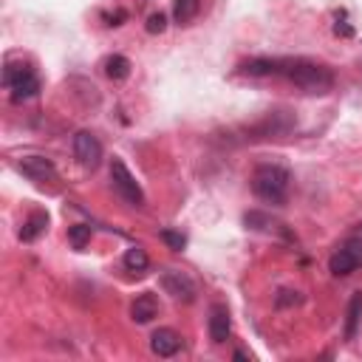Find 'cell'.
Here are the masks:
<instances>
[{"mask_svg":"<svg viewBox=\"0 0 362 362\" xmlns=\"http://www.w3.org/2000/svg\"><path fill=\"white\" fill-rule=\"evenodd\" d=\"M334 32H337V34H342V37H351V34H354V29H351V26H340V23L334 26Z\"/></svg>","mask_w":362,"mask_h":362,"instance_id":"obj_24","label":"cell"},{"mask_svg":"<svg viewBox=\"0 0 362 362\" xmlns=\"http://www.w3.org/2000/svg\"><path fill=\"white\" fill-rule=\"evenodd\" d=\"M227 337H230V312H227V306H212V312H209V340L215 345H221V342H227Z\"/></svg>","mask_w":362,"mask_h":362,"instance_id":"obj_13","label":"cell"},{"mask_svg":"<svg viewBox=\"0 0 362 362\" xmlns=\"http://www.w3.org/2000/svg\"><path fill=\"white\" fill-rule=\"evenodd\" d=\"M111 181H113V190L119 193V198L130 207H144V193H141V184L136 181V176L127 170V165L122 159H113L111 162Z\"/></svg>","mask_w":362,"mask_h":362,"instance_id":"obj_5","label":"cell"},{"mask_svg":"<svg viewBox=\"0 0 362 362\" xmlns=\"http://www.w3.org/2000/svg\"><path fill=\"white\" fill-rule=\"evenodd\" d=\"M130 317L136 320V323H151L153 317H159V300H156V295L153 292H144V295H139L136 300H133V306H130Z\"/></svg>","mask_w":362,"mask_h":362,"instance_id":"obj_12","label":"cell"},{"mask_svg":"<svg viewBox=\"0 0 362 362\" xmlns=\"http://www.w3.org/2000/svg\"><path fill=\"white\" fill-rule=\"evenodd\" d=\"M105 74H108L113 83L127 80V77H130V60H127V57H122V54L108 57V62H105Z\"/></svg>","mask_w":362,"mask_h":362,"instance_id":"obj_18","label":"cell"},{"mask_svg":"<svg viewBox=\"0 0 362 362\" xmlns=\"http://www.w3.org/2000/svg\"><path fill=\"white\" fill-rule=\"evenodd\" d=\"M159 238H162L173 252H181V249L187 246V238H184L181 232H176V230H162V232H159Z\"/></svg>","mask_w":362,"mask_h":362,"instance_id":"obj_21","label":"cell"},{"mask_svg":"<svg viewBox=\"0 0 362 362\" xmlns=\"http://www.w3.org/2000/svg\"><path fill=\"white\" fill-rule=\"evenodd\" d=\"M179 348H181V337H179L173 328H159V331H153V337H151V351H153L156 356H173V354H179Z\"/></svg>","mask_w":362,"mask_h":362,"instance_id":"obj_11","label":"cell"},{"mask_svg":"<svg viewBox=\"0 0 362 362\" xmlns=\"http://www.w3.org/2000/svg\"><path fill=\"white\" fill-rule=\"evenodd\" d=\"M105 20H108V26H122V20H127V12H113V15H105Z\"/></svg>","mask_w":362,"mask_h":362,"instance_id":"obj_23","label":"cell"},{"mask_svg":"<svg viewBox=\"0 0 362 362\" xmlns=\"http://www.w3.org/2000/svg\"><path fill=\"white\" fill-rule=\"evenodd\" d=\"M165 29H167V18H165L162 12H156V15L148 18V32H151V34H162Z\"/></svg>","mask_w":362,"mask_h":362,"instance_id":"obj_22","label":"cell"},{"mask_svg":"<svg viewBox=\"0 0 362 362\" xmlns=\"http://www.w3.org/2000/svg\"><path fill=\"white\" fill-rule=\"evenodd\" d=\"M303 303V295L298 288H280L277 298H274V306L277 309H292V306H300Z\"/></svg>","mask_w":362,"mask_h":362,"instance_id":"obj_19","label":"cell"},{"mask_svg":"<svg viewBox=\"0 0 362 362\" xmlns=\"http://www.w3.org/2000/svg\"><path fill=\"white\" fill-rule=\"evenodd\" d=\"M68 241H71V246H74V249H85L88 241H91V227H85V224L71 227L68 230Z\"/></svg>","mask_w":362,"mask_h":362,"instance_id":"obj_20","label":"cell"},{"mask_svg":"<svg viewBox=\"0 0 362 362\" xmlns=\"http://www.w3.org/2000/svg\"><path fill=\"white\" fill-rule=\"evenodd\" d=\"M328 269L334 277H348L356 269H362V241L351 238L342 246H337V252L328 258Z\"/></svg>","mask_w":362,"mask_h":362,"instance_id":"obj_6","label":"cell"},{"mask_svg":"<svg viewBox=\"0 0 362 362\" xmlns=\"http://www.w3.org/2000/svg\"><path fill=\"white\" fill-rule=\"evenodd\" d=\"M244 224H246L249 230H255V232H266V235H277V238H286V241H295L292 230H288L283 221L272 218L269 212H260V209H249V212L244 215Z\"/></svg>","mask_w":362,"mask_h":362,"instance_id":"obj_9","label":"cell"},{"mask_svg":"<svg viewBox=\"0 0 362 362\" xmlns=\"http://www.w3.org/2000/svg\"><path fill=\"white\" fill-rule=\"evenodd\" d=\"M359 320H362V292H356L348 303V314H345V340H354L356 337V328H359Z\"/></svg>","mask_w":362,"mask_h":362,"instance_id":"obj_15","label":"cell"},{"mask_svg":"<svg viewBox=\"0 0 362 362\" xmlns=\"http://www.w3.org/2000/svg\"><path fill=\"white\" fill-rule=\"evenodd\" d=\"M241 74L249 77H283L292 85H298L306 94H328L334 88V71L323 62L306 60V57H258L241 65Z\"/></svg>","mask_w":362,"mask_h":362,"instance_id":"obj_1","label":"cell"},{"mask_svg":"<svg viewBox=\"0 0 362 362\" xmlns=\"http://www.w3.org/2000/svg\"><path fill=\"white\" fill-rule=\"evenodd\" d=\"M162 286H165V292L179 303H193L195 300V283L190 280V274H184L179 269H165L162 272Z\"/></svg>","mask_w":362,"mask_h":362,"instance_id":"obj_8","label":"cell"},{"mask_svg":"<svg viewBox=\"0 0 362 362\" xmlns=\"http://www.w3.org/2000/svg\"><path fill=\"white\" fill-rule=\"evenodd\" d=\"M288 181H292V176H288L286 167H280V165H258L255 173H252V193L260 201L280 207L288 198Z\"/></svg>","mask_w":362,"mask_h":362,"instance_id":"obj_2","label":"cell"},{"mask_svg":"<svg viewBox=\"0 0 362 362\" xmlns=\"http://www.w3.org/2000/svg\"><path fill=\"white\" fill-rule=\"evenodd\" d=\"M46 227H48V215L46 212H32L29 218L23 221V227H20V241L23 244H32V241H37L43 232H46Z\"/></svg>","mask_w":362,"mask_h":362,"instance_id":"obj_14","label":"cell"},{"mask_svg":"<svg viewBox=\"0 0 362 362\" xmlns=\"http://www.w3.org/2000/svg\"><path fill=\"white\" fill-rule=\"evenodd\" d=\"M198 12H201V0H173V18L181 26L193 23Z\"/></svg>","mask_w":362,"mask_h":362,"instance_id":"obj_17","label":"cell"},{"mask_svg":"<svg viewBox=\"0 0 362 362\" xmlns=\"http://www.w3.org/2000/svg\"><path fill=\"white\" fill-rule=\"evenodd\" d=\"M74 156L83 167L88 170H97L99 162H102V141L91 133V130H80L74 136Z\"/></svg>","mask_w":362,"mask_h":362,"instance_id":"obj_7","label":"cell"},{"mask_svg":"<svg viewBox=\"0 0 362 362\" xmlns=\"http://www.w3.org/2000/svg\"><path fill=\"white\" fill-rule=\"evenodd\" d=\"M4 85L12 91V102H26L32 97L40 94V80L34 74L32 65H15V62H6V71H4Z\"/></svg>","mask_w":362,"mask_h":362,"instance_id":"obj_3","label":"cell"},{"mask_svg":"<svg viewBox=\"0 0 362 362\" xmlns=\"http://www.w3.org/2000/svg\"><path fill=\"white\" fill-rule=\"evenodd\" d=\"M18 170H20L26 179L37 181V184L57 181V167H54V162L46 159V156H23V159L18 162Z\"/></svg>","mask_w":362,"mask_h":362,"instance_id":"obj_10","label":"cell"},{"mask_svg":"<svg viewBox=\"0 0 362 362\" xmlns=\"http://www.w3.org/2000/svg\"><path fill=\"white\" fill-rule=\"evenodd\" d=\"M125 269L141 277L144 272L151 269V258H148V252H144L141 246H133V249H127V252H125Z\"/></svg>","mask_w":362,"mask_h":362,"instance_id":"obj_16","label":"cell"},{"mask_svg":"<svg viewBox=\"0 0 362 362\" xmlns=\"http://www.w3.org/2000/svg\"><path fill=\"white\" fill-rule=\"evenodd\" d=\"M295 127H298V119L292 116V111H272L246 130V139H252V141L255 139H280L286 133H292Z\"/></svg>","mask_w":362,"mask_h":362,"instance_id":"obj_4","label":"cell"}]
</instances>
